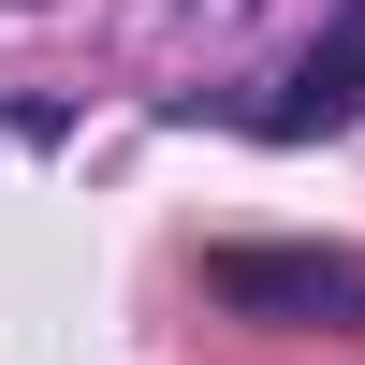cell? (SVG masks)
Returning a JSON list of instances; mask_svg holds the SVG:
<instances>
[{"mask_svg": "<svg viewBox=\"0 0 365 365\" xmlns=\"http://www.w3.org/2000/svg\"><path fill=\"white\" fill-rule=\"evenodd\" d=\"M205 292L234 322H292V336H365V249H205Z\"/></svg>", "mask_w": 365, "mask_h": 365, "instance_id": "1", "label": "cell"}, {"mask_svg": "<svg viewBox=\"0 0 365 365\" xmlns=\"http://www.w3.org/2000/svg\"><path fill=\"white\" fill-rule=\"evenodd\" d=\"M249 132L263 146H322V132H365V0H336L322 15V44L292 58L278 88L249 103Z\"/></svg>", "mask_w": 365, "mask_h": 365, "instance_id": "2", "label": "cell"}, {"mask_svg": "<svg viewBox=\"0 0 365 365\" xmlns=\"http://www.w3.org/2000/svg\"><path fill=\"white\" fill-rule=\"evenodd\" d=\"M205 15H234V0H205Z\"/></svg>", "mask_w": 365, "mask_h": 365, "instance_id": "3", "label": "cell"}]
</instances>
